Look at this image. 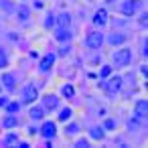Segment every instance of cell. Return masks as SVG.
<instances>
[{"label": "cell", "mask_w": 148, "mask_h": 148, "mask_svg": "<svg viewBox=\"0 0 148 148\" xmlns=\"http://www.w3.org/2000/svg\"><path fill=\"white\" fill-rule=\"evenodd\" d=\"M112 59H114V65L116 67H128L130 61H132V51L130 49H118L112 55Z\"/></svg>", "instance_id": "6da1fadb"}, {"label": "cell", "mask_w": 148, "mask_h": 148, "mask_svg": "<svg viewBox=\"0 0 148 148\" xmlns=\"http://www.w3.org/2000/svg\"><path fill=\"white\" fill-rule=\"evenodd\" d=\"M122 83H124V79H122L120 75H116V77H110L108 81L99 83V87H103L108 93H118V91L122 89Z\"/></svg>", "instance_id": "7a4b0ae2"}, {"label": "cell", "mask_w": 148, "mask_h": 148, "mask_svg": "<svg viewBox=\"0 0 148 148\" xmlns=\"http://www.w3.org/2000/svg\"><path fill=\"white\" fill-rule=\"evenodd\" d=\"M103 41H106L103 33H89L85 39V45H87V49H99L103 45Z\"/></svg>", "instance_id": "3957f363"}, {"label": "cell", "mask_w": 148, "mask_h": 148, "mask_svg": "<svg viewBox=\"0 0 148 148\" xmlns=\"http://www.w3.org/2000/svg\"><path fill=\"white\" fill-rule=\"evenodd\" d=\"M39 97V89L35 85H27L23 89V95H21V103H33L35 99Z\"/></svg>", "instance_id": "277c9868"}, {"label": "cell", "mask_w": 148, "mask_h": 148, "mask_svg": "<svg viewBox=\"0 0 148 148\" xmlns=\"http://www.w3.org/2000/svg\"><path fill=\"white\" fill-rule=\"evenodd\" d=\"M138 0H124V2L120 4V12L124 14V16H132L134 12H136V8H138Z\"/></svg>", "instance_id": "5b68a950"}, {"label": "cell", "mask_w": 148, "mask_h": 148, "mask_svg": "<svg viewBox=\"0 0 148 148\" xmlns=\"http://www.w3.org/2000/svg\"><path fill=\"white\" fill-rule=\"evenodd\" d=\"M55 134H57L55 122H45V124L41 126V136H43V138H55Z\"/></svg>", "instance_id": "8992f818"}, {"label": "cell", "mask_w": 148, "mask_h": 148, "mask_svg": "<svg viewBox=\"0 0 148 148\" xmlns=\"http://www.w3.org/2000/svg\"><path fill=\"white\" fill-rule=\"evenodd\" d=\"M93 25H95V27H103V25H108V10H106V8L95 10V14H93Z\"/></svg>", "instance_id": "52a82bcc"}, {"label": "cell", "mask_w": 148, "mask_h": 148, "mask_svg": "<svg viewBox=\"0 0 148 148\" xmlns=\"http://www.w3.org/2000/svg\"><path fill=\"white\" fill-rule=\"evenodd\" d=\"M57 106H59V97H57V95L49 93V95L43 97V108H45V110H55Z\"/></svg>", "instance_id": "ba28073f"}, {"label": "cell", "mask_w": 148, "mask_h": 148, "mask_svg": "<svg viewBox=\"0 0 148 148\" xmlns=\"http://www.w3.org/2000/svg\"><path fill=\"white\" fill-rule=\"evenodd\" d=\"M55 23H57L59 29H67V27L71 25V14H69V12H61V14H57Z\"/></svg>", "instance_id": "9c48e42d"}, {"label": "cell", "mask_w": 148, "mask_h": 148, "mask_svg": "<svg viewBox=\"0 0 148 148\" xmlns=\"http://www.w3.org/2000/svg\"><path fill=\"white\" fill-rule=\"evenodd\" d=\"M134 112H136V118H146L148 116V103H146V99H138Z\"/></svg>", "instance_id": "30bf717a"}, {"label": "cell", "mask_w": 148, "mask_h": 148, "mask_svg": "<svg viewBox=\"0 0 148 148\" xmlns=\"http://www.w3.org/2000/svg\"><path fill=\"white\" fill-rule=\"evenodd\" d=\"M55 63V53H47L43 59H41V71H49Z\"/></svg>", "instance_id": "8fae6325"}, {"label": "cell", "mask_w": 148, "mask_h": 148, "mask_svg": "<svg viewBox=\"0 0 148 148\" xmlns=\"http://www.w3.org/2000/svg\"><path fill=\"white\" fill-rule=\"evenodd\" d=\"M0 81H2V85H4V87H8V89H14V75H12V73H4Z\"/></svg>", "instance_id": "7c38bea8"}, {"label": "cell", "mask_w": 148, "mask_h": 148, "mask_svg": "<svg viewBox=\"0 0 148 148\" xmlns=\"http://www.w3.org/2000/svg\"><path fill=\"white\" fill-rule=\"evenodd\" d=\"M55 39H57V41H69V39H71V33H69L67 29H59V27H57Z\"/></svg>", "instance_id": "4fadbf2b"}, {"label": "cell", "mask_w": 148, "mask_h": 148, "mask_svg": "<svg viewBox=\"0 0 148 148\" xmlns=\"http://www.w3.org/2000/svg\"><path fill=\"white\" fill-rule=\"evenodd\" d=\"M89 136H91L93 140H101V138H103V128H99V126H93V128L89 130Z\"/></svg>", "instance_id": "5bb4252c"}, {"label": "cell", "mask_w": 148, "mask_h": 148, "mask_svg": "<svg viewBox=\"0 0 148 148\" xmlns=\"http://www.w3.org/2000/svg\"><path fill=\"white\" fill-rule=\"evenodd\" d=\"M61 93L67 97V99H71L73 95H75V87L71 85V83H67V85H63V89H61Z\"/></svg>", "instance_id": "9a60e30c"}, {"label": "cell", "mask_w": 148, "mask_h": 148, "mask_svg": "<svg viewBox=\"0 0 148 148\" xmlns=\"http://www.w3.org/2000/svg\"><path fill=\"white\" fill-rule=\"evenodd\" d=\"M45 116V108H33L31 110V120H41Z\"/></svg>", "instance_id": "2e32d148"}, {"label": "cell", "mask_w": 148, "mask_h": 148, "mask_svg": "<svg viewBox=\"0 0 148 148\" xmlns=\"http://www.w3.org/2000/svg\"><path fill=\"white\" fill-rule=\"evenodd\" d=\"M71 114H73V110H71V108H63V110H61V114H59V120H61V122H67V120L71 118Z\"/></svg>", "instance_id": "e0dca14e"}, {"label": "cell", "mask_w": 148, "mask_h": 148, "mask_svg": "<svg viewBox=\"0 0 148 148\" xmlns=\"http://www.w3.org/2000/svg\"><path fill=\"white\" fill-rule=\"evenodd\" d=\"M2 144H4V146H14V144L18 146V138H16L14 134H10V136H6V138L2 140Z\"/></svg>", "instance_id": "ac0fdd59"}, {"label": "cell", "mask_w": 148, "mask_h": 148, "mask_svg": "<svg viewBox=\"0 0 148 148\" xmlns=\"http://www.w3.org/2000/svg\"><path fill=\"white\" fill-rule=\"evenodd\" d=\"M2 126H4V128H14V126H16V118H14V116H6L4 122H2Z\"/></svg>", "instance_id": "d6986e66"}, {"label": "cell", "mask_w": 148, "mask_h": 148, "mask_svg": "<svg viewBox=\"0 0 148 148\" xmlns=\"http://www.w3.org/2000/svg\"><path fill=\"white\" fill-rule=\"evenodd\" d=\"M108 41H110V43H114V45H122V43L126 41V37H124V35H112Z\"/></svg>", "instance_id": "ffe728a7"}, {"label": "cell", "mask_w": 148, "mask_h": 148, "mask_svg": "<svg viewBox=\"0 0 148 148\" xmlns=\"http://www.w3.org/2000/svg\"><path fill=\"white\" fill-rule=\"evenodd\" d=\"M65 132H67V136H71V134H77V132H79V124H69V126L65 128Z\"/></svg>", "instance_id": "44dd1931"}, {"label": "cell", "mask_w": 148, "mask_h": 148, "mask_svg": "<svg viewBox=\"0 0 148 148\" xmlns=\"http://www.w3.org/2000/svg\"><path fill=\"white\" fill-rule=\"evenodd\" d=\"M18 108H21V103H6V112H8V114L18 112Z\"/></svg>", "instance_id": "7402d4cb"}, {"label": "cell", "mask_w": 148, "mask_h": 148, "mask_svg": "<svg viewBox=\"0 0 148 148\" xmlns=\"http://www.w3.org/2000/svg\"><path fill=\"white\" fill-rule=\"evenodd\" d=\"M110 73H112V67H110V65H106V67H101V71H99V77L103 79V77H108Z\"/></svg>", "instance_id": "603a6c76"}, {"label": "cell", "mask_w": 148, "mask_h": 148, "mask_svg": "<svg viewBox=\"0 0 148 148\" xmlns=\"http://www.w3.org/2000/svg\"><path fill=\"white\" fill-rule=\"evenodd\" d=\"M103 128H106V130H114V128H116V120H106V122H103Z\"/></svg>", "instance_id": "cb8c5ba5"}, {"label": "cell", "mask_w": 148, "mask_h": 148, "mask_svg": "<svg viewBox=\"0 0 148 148\" xmlns=\"http://www.w3.org/2000/svg\"><path fill=\"white\" fill-rule=\"evenodd\" d=\"M2 67H6V53L0 49V69H2Z\"/></svg>", "instance_id": "d4e9b609"}, {"label": "cell", "mask_w": 148, "mask_h": 148, "mask_svg": "<svg viewBox=\"0 0 148 148\" xmlns=\"http://www.w3.org/2000/svg\"><path fill=\"white\" fill-rule=\"evenodd\" d=\"M87 146H89V144H87V140H83V138L75 142V148H87Z\"/></svg>", "instance_id": "484cf974"}, {"label": "cell", "mask_w": 148, "mask_h": 148, "mask_svg": "<svg viewBox=\"0 0 148 148\" xmlns=\"http://www.w3.org/2000/svg\"><path fill=\"white\" fill-rule=\"evenodd\" d=\"M128 128H130V132H136L138 130V122L134 124V122H128Z\"/></svg>", "instance_id": "4316f807"}, {"label": "cell", "mask_w": 148, "mask_h": 148, "mask_svg": "<svg viewBox=\"0 0 148 148\" xmlns=\"http://www.w3.org/2000/svg\"><path fill=\"white\" fill-rule=\"evenodd\" d=\"M21 18H29V8H21Z\"/></svg>", "instance_id": "83f0119b"}, {"label": "cell", "mask_w": 148, "mask_h": 148, "mask_svg": "<svg viewBox=\"0 0 148 148\" xmlns=\"http://www.w3.org/2000/svg\"><path fill=\"white\" fill-rule=\"evenodd\" d=\"M45 25H47V27H51V25H53V14H49V16H47V21H45Z\"/></svg>", "instance_id": "f1b7e54d"}, {"label": "cell", "mask_w": 148, "mask_h": 148, "mask_svg": "<svg viewBox=\"0 0 148 148\" xmlns=\"http://www.w3.org/2000/svg\"><path fill=\"white\" fill-rule=\"evenodd\" d=\"M18 148H31V144H29V142H21V140H18Z\"/></svg>", "instance_id": "f546056e"}, {"label": "cell", "mask_w": 148, "mask_h": 148, "mask_svg": "<svg viewBox=\"0 0 148 148\" xmlns=\"http://www.w3.org/2000/svg\"><path fill=\"white\" fill-rule=\"evenodd\" d=\"M8 103V99H4V97H0V106H6Z\"/></svg>", "instance_id": "4dcf8cb0"}, {"label": "cell", "mask_w": 148, "mask_h": 148, "mask_svg": "<svg viewBox=\"0 0 148 148\" xmlns=\"http://www.w3.org/2000/svg\"><path fill=\"white\" fill-rule=\"evenodd\" d=\"M0 91H2V87H0Z\"/></svg>", "instance_id": "1f68e13d"}]
</instances>
